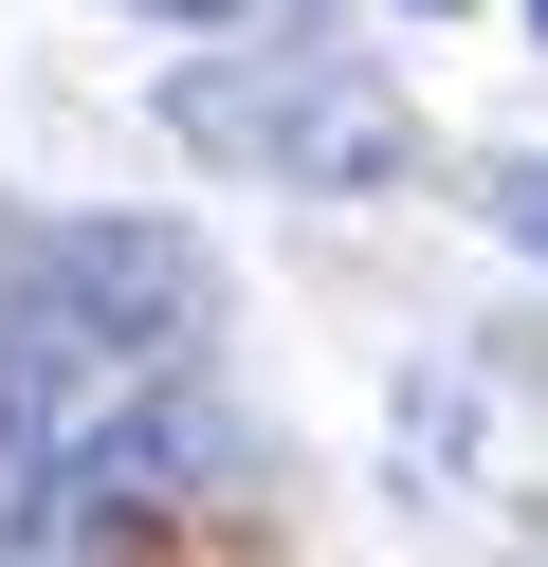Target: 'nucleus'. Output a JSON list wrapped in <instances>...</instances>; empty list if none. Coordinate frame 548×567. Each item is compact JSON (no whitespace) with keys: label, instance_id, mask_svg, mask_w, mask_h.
<instances>
[{"label":"nucleus","instance_id":"f257e3e1","mask_svg":"<svg viewBox=\"0 0 548 567\" xmlns=\"http://www.w3.org/2000/svg\"><path fill=\"white\" fill-rule=\"evenodd\" d=\"M165 128L201 165H238V184H402V111L365 74H329L311 38H238V55H183L165 74Z\"/></svg>","mask_w":548,"mask_h":567},{"label":"nucleus","instance_id":"f03ea898","mask_svg":"<svg viewBox=\"0 0 548 567\" xmlns=\"http://www.w3.org/2000/svg\"><path fill=\"white\" fill-rule=\"evenodd\" d=\"M128 19H165V38H256V19H275V38H311L292 0H128Z\"/></svg>","mask_w":548,"mask_h":567},{"label":"nucleus","instance_id":"7ed1b4c3","mask_svg":"<svg viewBox=\"0 0 548 567\" xmlns=\"http://www.w3.org/2000/svg\"><path fill=\"white\" fill-rule=\"evenodd\" d=\"M475 202H494V238H530V257H548V165H494Z\"/></svg>","mask_w":548,"mask_h":567},{"label":"nucleus","instance_id":"20e7f679","mask_svg":"<svg viewBox=\"0 0 548 567\" xmlns=\"http://www.w3.org/2000/svg\"><path fill=\"white\" fill-rule=\"evenodd\" d=\"M421 19H457V0H421Z\"/></svg>","mask_w":548,"mask_h":567},{"label":"nucleus","instance_id":"39448f33","mask_svg":"<svg viewBox=\"0 0 548 567\" xmlns=\"http://www.w3.org/2000/svg\"><path fill=\"white\" fill-rule=\"evenodd\" d=\"M530 38H548V0H530Z\"/></svg>","mask_w":548,"mask_h":567}]
</instances>
